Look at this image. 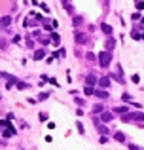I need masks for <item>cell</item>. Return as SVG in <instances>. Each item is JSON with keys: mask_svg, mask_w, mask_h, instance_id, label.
Listing matches in <instances>:
<instances>
[{"mask_svg": "<svg viewBox=\"0 0 144 150\" xmlns=\"http://www.w3.org/2000/svg\"><path fill=\"white\" fill-rule=\"evenodd\" d=\"M121 120L123 122H144V112H127V114H123L121 116Z\"/></svg>", "mask_w": 144, "mask_h": 150, "instance_id": "cell-1", "label": "cell"}, {"mask_svg": "<svg viewBox=\"0 0 144 150\" xmlns=\"http://www.w3.org/2000/svg\"><path fill=\"white\" fill-rule=\"evenodd\" d=\"M110 61H112V53L110 51H100L99 53V63L102 69H106V67L110 65Z\"/></svg>", "mask_w": 144, "mask_h": 150, "instance_id": "cell-2", "label": "cell"}, {"mask_svg": "<svg viewBox=\"0 0 144 150\" xmlns=\"http://www.w3.org/2000/svg\"><path fill=\"white\" fill-rule=\"evenodd\" d=\"M112 118H114V114H110V112H100V122L108 124V122H112Z\"/></svg>", "mask_w": 144, "mask_h": 150, "instance_id": "cell-3", "label": "cell"}, {"mask_svg": "<svg viewBox=\"0 0 144 150\" xmlns=\"http://www.w3.org/2000/svg\"><path fill=\"white\" fill-rule=\"evenodd\" d=\"M81 23H84V17H81V15H74V17H72V25H74V27H80Z\"/></svg>", "mask_w": 144, "mask_h": 150, "instance_id": "cell-4", "label": "cell"}, {"mask_svg": "<svg viewBox=\"0 0 144 150\" xmlns=\"http://www.w3.org/2000/svg\"><path fill=\"white\" fill-rule=\"evenodd\" d=\"M114 112H118V114H127L129 112V106H116V108H114Z\"/></svg>", "mask_w": 144, "mask_h": 150, "instance_id": "cell-5", "label": "cell"}, {"mask_svg": "<svg viewBox=\"0 0 144 150\" xmlns=\"http://www.w3.org/2000/svg\"><path fill=\"white\" fill-rule=\"evenodd\" d=\"M100 29H102V32H104L106 36H110V34H112V27H110V25H106V23H102V25H100Z\"/></svg>", "mask_w": 144, "mask_h": 150, "instance_id": "cell-6", "label": "cell"}, {"mask_svg": "<svg viewBox=\"0 0 144 150\" xmlns=\"http://www.w3.org/2000/svg\"><path fill=\"white\" fill-rule=\"evenodd\" d=\"M99 86H100V88H108V86H110V78H108V76L100 78V80H99Z\"/></svg>", "mask_w": 144, "mask_h": 150, "instance_id": "cell-7", "label": "cell"}, {"mask_svg": "<svg viewBox=\"0 0 144 150\" xmlns=\"http://www.w3.org/2000/svg\"><path fill=\"white\" fill-rule=\"evenodd\" d=\"M9 23H12V17H9V15H6V17H2V21H0V25H2L4 29H8V27H9Z\"/></svg>", "mask_w": 144, "mask_h": 150, "instance_id": "cell-8", "label": "cell"}, {"mask_svg": "<svg viewBox=\"0 0 144 150\" xmlns=\"http://www.w3.org/2000/svg\"><path fill=\"white\" fill-rule=\"evenodd\" d=\"M74 34H76V42H78V44H84V42H85V36H84V34H81V32H80V31H76V32H74Z\"/></svg>", "mask_w": 144, "mask_h": 150, "instance_id": "cell-9", "label": "cell"}, {"mask_svg": "<svg viewBox=\"0 0 144 150\" xmlns=\"http://www.w3.org/2000/svg\"><path fill=\"white\" fill-rule=\"evenodd\" d=\"M13 84H17V78H15V76H13V74H8V89L12 88Z\"/></svg>", "mask_w": 144, "mask_h": 150, "instance_id": "cell-10", "label": "cell"}, {"mask_svg": "<svg viewBox=\"0 0 144 150\" xmlns=\"http://www.w3.org/2000/svg\"><path fill=\"white\" fill-rule=\"evenodd\" d=\"M44 55H46L44 50H36V51H34V59H36V61H38V59H44Z\"/></svg>", "mask_w": 144, "mask_h": 150, "instance_id": "cell-11", "label": "cell"}, {"mask_svg": "<svg viewBox=\"0 0 144 150\" xmlns=\"http://www.w3.org/2000/svg\"><path fill=\"white\" fill-rule=\"evenodd\" d=\"M95 82H97V78H95V76H93V74H89V76H87V78H85V84H87V86H93V84H95Z\"/></svg>", "mask_w": 144, "mask_h": 150, "instance_id": "cell-12", "label": "cell"}, {"mask_svg": "<svg viewBox=\"0 0 144 150\" xmlns=\"http://www.w3.org/2000/svg\"><path fill=\"white\" fill-rule=\"evenodd\" d=\"M95 95H97V97H100V99H106L108 97V93H106V91H102V89H97V91H95Z\"/></svg>", "mask_w": 144, "mask_h": 150, "instance_id": "cell-13", "label": "cell"}, {"mask_svg": "<svg viewBox=\"0 0 144 150\" xmlns=\"http://www.w3.org/2000/svg\"><path fill=\"white\" fill-rule=\"evenodd\" d=\"M114 139H116V141H119V143H123V141H125V135H123V133H116V135H114Z\"/></svg>", "mask_w": 144, "mask_h": 150, "instance_id": "cell-14", "label": "cell"}, {"mask_svg": "<svg viewBox=\"0 0 144 150\" xmlns=\"http://www.w3.org/2000/svg\"><path fill=\"white\" fill-rule=\"evenodd\" d=\"M84 93H85V95H93V93H95V89L91 88V86H85V88H84Z\"/></svg>", "mask_w": 144, "mask_h": 150, "instance_id": "cell-15", "label": "cell"}, {"mask_svg": "<svg viewBox=\"0 0 144 150\" xmlns=\"http://www.w3.org/2000/svg\"><path fill=\"white\" fill-rule=\"evenodd\" d=\"M114 46H116V40H112V38H108V42H106V48H108V51L112 50Z\"/></svg>", "mask_w": 144, "mask_h": 150, "instance_id": "cell-16", "label": "cell"}, {"mask_svg": "<svg viewBox=\"0 0 144 150\" xmlns=\"http://www.w3.org/2000/svg\"><path fill=\"white\" fill-rule=\"evenodd\" d=\"M47 97H49V93H47V91H44V93H40V95H38V101H46Z\"/></svg>", "mask_w": 144, "mask_h": 150, "instance_id": "cell-17", "label": "cell"}, {"mask_svg": "<svg viewBox=\"0 0 144 150\" xmlns=\"http://www.w3.org/2000/svg\"><path fill=\"white\" fill-rule=\"evenodd\" d=\"M76 129H78V131H80L81 135L85 133V129H84V125H81V122H76Z\"/></svg>", "mask_w": 144, "mask_h": 150, "instance_id": "cell-18", "label": "cell"}, {"mask_svg": "<svg viewBox=\"0 0 144 150\" xmlns=\"http://www.w3.org/2000/svg\"><path fill=\"white\" fill-rule=\"evenodd\" d=\"M51 34V40L55 42V44H59V34H57V32H49Z\"/></svg>", "mask_w": 144, "mask_h": 150, "instance_id": "cell-19", "label": "cell"}, {"mask_svg": "<svg viewBox=\"0 0 144 150\" xmlns=\"http://www.w3.org/2000/svg\"><path fill=\"white\" fill-rule=\"evenodd\" d=\"M135 6H137V10H144V2H142V0H137Z\"/></svg>", "mask_w": 144, "mask_h": 150, "instance_id": "cell-20", "label": "cell"}, {"mask_svg": "<svg viewBox=\"0 0 144 150\" xmlns=\"http://www.w3.org/2000/svg\"><path fill=\"white\" fill-rule=\"evenodd\" d=\"M131 80L135 82V84H138V82H140V76H138V74H133V76H131Z\"/></svg>", "mask_w": 144, "mask_h": 150, "instance_id": "cell-21", "label": "cell"}, {"mask_svg": "<svg viewBox=\"0 0 144 150\" xmlns=\"http://www.w3.org/2000/svg\"><path fill=\"white\" fill-rule=\"evenodd\" d=\"M17 88H19V89H25L27 84H25V82H17Z\"/></svg>", "mask_w": 144, "mask_h": 150, "instance_id": "cell-22", "label": "cell"}, {"mask_svg": "<svg viewBox=\"0 0 144 150\" xmlns=\"http://www.w3.org/2000/svg\"><path fill=\"white\" fill-rule=\"evenodd\" d=\"M129 150H142V148H138L137 144H129Z\"/></svg>", "mask_w": 144, "mask_h": 150, "instance_id": "cell-23", "label": "cell"}, {"mask_svg": "<svg viewBox=\"0 0 144 150\" xmlns=\"http://www.w3.org/2000/svg\"><path fill=\"white\" fill-rule=\"evenodd\" d=\"M95 112H102V105H97V106H95Z\"/></svg>", "mask_w": 144, "mask_h": 150, "instance_id": "cell-24", "label": "cell"}, {"mask_svg": "<svg viewBox=\"0 0 144 150\" xmlns=\"http://www.w3.org/2000/svg\"><path fill=\"white\" fill-rule=\"evenodd\" d=\"M123 101H129V103H131V95H127V93H123Z\"/></svg>", "mask_w": 144, "mask_h": 150, "instance_id": "cell-25", "label": "cell"}, {"mask_svg": "<svg viewBox=\"0 0 144 150\" xmlns=\"http://www.w3.org/2000/svg\"><path fill=\"white\" fill-rule=\"evenodd\" d=\"M87 61H95V55H93V53H87Z\"/></svg>", "mask_w": 144, "mask_h": 150, "instance_id": "cell-26", "label": "cell"}, {"mask_svg": "<svg viewBox=\"0 0 144 150\" xmlns=\"http://www.w3.org/2000/svg\"><path fill=\"white\" fill-rule=\"evenodd\" d=\"M32 4H34V6H38V4H40V0H32Z\"/></svg>", "mask_w": 144, "mask_h": 150, "instance_id": "cell-27", "label": "cell"}, {"mask_svg": "<svg viewBox=\"0 0 144 150\" xmlns=\"http://www.w3.org/2000/svg\"><path fill=\"white\" fill-rule=\"evenodd\" d=\"M142 38H144V34H142Z\"/></svg>", "mask_w": 144, "mask_h": 150, "instance_id": "cell-28", "label": "cell"}]
</instances>
